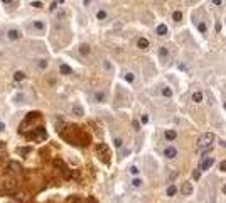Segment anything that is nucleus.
Masks as SVG:
<instances>
[{
  "instance_id": "obj_32",
  "label": "nucleus",
  "mask_w": 226,
  "mask_h": 203,
  "mask_svg": "<svg viewBox=\"0 0 226 203\" xmlns=\"http://www.w3.org/2000/svg\"><path fill=\"white\" fill-rule=\"evenodd\" d=\"M133 129H135V130H140V125H138V122H133Z\"/></svg>"
},
{
  "instance_id": "obj_14",
  "label": "nucleus",
  "mask_w": 226,
  "mask_h": 203,
  "mask_svg": "<svg viewBox=\"0 0 226 203\" xmlns=\"http://www.w3.org/2000/svg\"><path fill=\"white\" fill-rule=\"evenodd\" d=\"M155 32H157V36H167V26L166 24H159Z\"/></svg>"
},
{
  "instance_id": "obj_35",
  "label": "nucleus",
  "mask_w": 226,
  "mask_h": 203,
  "mask_svg": "<svg viewBox=\"0 0 226 203\" xmlns=\"http://www.w3.org/2000/svg\"><path fill=\"white\" fill-rule=\"evenodd\" d=\"M4 147H5V142L4 141H0V149H4Z\"/></svg>"
},
{
  "instance_id": "obj_11",
  "label": "nucleus",
  "mask_w": 226,
  "mask_h": 203,
  "mask_svg": "<svg viewBox=\"0 0 226 203\" xmlns=\"http://www.w3.org/2000/svg\"><path fill=\"white\" fill-rule=\"evenodd\" d=\"M137 46L140 49H149V46H150V43H149V39H145V37H140L138 41H137Z\"/></svg>"
},
{
  "instance_id": "obj_39",
  "label": "nucleus",
  "mask_w": 226,
  "mask_h": 203,
  "mask_svg": "<svg viewBox=\"0 0 226 203\" xmlns=\"http://www.w3.org/2000/svg\"><path fill=\"white\" fill-rule=\"evenodd\" d=\"M91 4V0H85V5H90Z\"/></svg>"
},
{
  "instance_id": "obj_31",
  "label": "nucleus",
  "mask_w": 226,
  "mask_h": 203,
  "mask_svg": "<svg viewBox=\"0 0 226 203\" xmlns=\"http://www.w3.org/2000/svg\"><path fill=\"white\" fill-rule=\"evenodd\" d=\"M32 7H36V9H41V7H42V4H41V2H32Z\"/></svg>"
},
{
  "instance_id": "obj_19",
  "label": "nucleus",
  "mask_w": 226,
  "mask_h": 203,
  "mask_svg": "<svg viewBox=\"0 0 226 203\" xmlns=\"http://www.w3.org/2000/svg\"><path fill=\"white\" fill-rule=\"evenodd\" d=\"M160 93H162V97H166V98H171V97H172V90L169 87H164Z\"/></svg>"
},
{
  "instance_id": "obj_22",
  "label": "nucleus",
  "mask_w": 226,
  "mask_h": 203,
  "mask_svg": "<svg viewBox=\"0 0 226 203\" xmlns=\"http://www.w3.org/2000/svg\"><path fill=\"white\" fill-rule=\"evenodd\" d=\"M172 19H174L175 22H181L182 21V12H181V10H175V12L172 14Z\"/></svg>"
},
{
  "instance_id": "obj_7",
  "label": "nucleus",
  "mask_w": 226,
  "mask_h": 203,
  "mask_svg": "<svg viewBox=\"0 0 226 203\" xmlns=\"http://www.w3.org/2000/svg\"><path fill=\"white\" fill-rule=\"evenodd\" d=\"M159 58H160L162 63H166V61L169 59V48H167V46H160V48H159Z\"/></svg>"
},
{
  "instance_id": "obj_26",
  "label": "nucleus",
  "mask_w": 226,
  "mask_h": 203,
  "mask_svg": "<svg viewBox=\"0 0 226 203\" xmlns=\"http://www.w3.org/2000/svg\"><path fill=\"white\" fill-rule=\"evenodd\" d=\"M138 173H140V169L137 168V166H132V168H130V174H133V176H138Z\"/></svg>"
},
{
  "instance_id": "obj_9",
  "label": "nucleus",
  "mask_w": 226,
  "mask_h": 203,
  "mask_svg": "<svg viewBox=\"0 0 226 203\" xmlns=\"http://www.w3.org/2000/svg\"><path fill=\"white\" fill-rule=\"evenodd\" d=\"M164 137H166V141H169V142H172L175 137H177V132H175L174 129H169V130H166L164 132Z\"/></svg>"
},
{
  "instance_id": "obj_3",
  "label": "nucleus",
  "mask_w": 226,
  "mask_h": 203,
  "mask_svg": "<svg viewBox=\"0 0 226 203\" xmlns=\"http://www.w3.org/2000/svg\"><path fill=\"white\" fill-rule=\"evenodd\" d=\"M46 22L44 21H32V24H30V29L36 30L37 34H44L46 32Z\"/></svg>"
},
{
  "instance_id": "obj_36",
  "label": "nucleus",
  "mask_w": 226,
  "mask_h": 203,
  "mask_svg": "<svg viewBox=\"0 0 226 203\" xmlns=\"http://www.w3.org/2000/svg\"><path fill=\"white\" fill-rule=\"evenodd\" d=\"M223 195H226V183L223 185Z\"/></svg>"
},
{
  "instance_id": "obj_21",
  "label": "nucleus",
  "mask_w": 226,
  "mask_h": 203,
  "mask_svg": "<svg viewBox=\"0 0 226 203\" xmlns=\"http://www.w3.org/2000/svg\"><path fill=\"white\" fill-rule=\"evenodd\" d=\"M47 66H49L47 59H39V61H37V68H39V69H46Z\"/></svg>"
},
{
  "instance_id": "obj_28",
  "label": "nucleus",
  "mask_w": 226,
  "mask_h": 203,
  "mask_svg": "<svg viewBox=\"0 0 226 203\" xmlns=\"http://www.w3.org/2000/svg\"><path fill=\"white\" fill-rule=\"evenodd\" d=\"M219 171L226 173V161H221V163H219Z\"/></svg>"
},
{
  "instance_id": "obj_37",
  "label": "nucleus",
  "mask_w": 226,
  "mask_h": 203,
  "mask_svg": "<svg viewBox=\"0 0 226 203\" xmlns=\"http://www.w3.org/2000/svg\"><path fill=\"white\" fill-rule=\"evenodd\" d=\"M2 130H5V125H4V124H0V132H2Z\"/></svg>"
},
{
  "instance_id": "obj_18",
  "label": "nucleus",
  "mask_w": 226,
  "mask_h": 203,
  "mask_svg": "<svg viewBox=\"0 0 226 203\" xmlns=\"http://www.w3.org/2000/svg\"><path fill=\"white\" fill-rule=\"evenodd\" d=\"M123 78H125V81H128V83H133V81H135V75H133L132 71H127Z\"/></svg>"
},
{
  "instance_id": "obj_34",
  "label": "nucleus",
  "mask_w": 226,
  "mask_h": 203,
  "mask_svg": "<svg viewBox=\"0 0 226 203\" xmlns=\"http://www.w3.org/2000/svg\"><path fill=\"white\" fill-rule=\"evenodd\" d=\"M19 152H22V154H27V152H29V149H26V147H24V149H19Z\"/></svg>"
},
{
  "instance_id": "obj_33",
  "label": "nucleus",
  "mask_w": 226,
  "mask_h": 203,
  "mask_svg": "<svg viewBox=\"0 0 226 203\" xmlns=\"http://www.w3.org/2000/svg\"><path fill=\"white\" fill-rule=\"evenodd\" d=\"M211 2H213L214 5H221L223 4V0H211Z\"/></svg>"
},
{
  "instance_id": "obj_17",
  "label": "nucleus",
  "mask_w": 226,
  "mask_h": 203,
  "mask_svg": "<svg viewBox=\"0 0 226 203\" xmlns=\"http://www.w3.org/2000/svg\"><path fill=\"white\" fill-rule=\"evenodd\" d=\"M130 183H132V186H133V188H140V186L144 185V181H142V178H137V176L133 178V179H132Z\"/></svg>"
},
{
  "instance_id": "obj_29",
  "label": "nucleus",
  "mask_w": 226,
  "mask_h": 203,
  "mask_svg": "<svg viewBox=\"0 0 226 203\" xmlns=\"http://www.w3.org/2000/svg\"><path fill=\"white\" fill-rule=\"evenodd\" d=\"M192 176H194V179H199V178H201V171H199V169H197V171H194V173H192Z\"/></svg>"
},
{
  "instance_id": "obj_6",
  "label": "nucleus",
  "mask_w": 226,
  "mask_h": 203,
  "mask_svg": "<svg viewBox=\"0 0 226 203\" xmlns=\"http://www.w3.org/2000/svg\"><path fill=\"white\" fill-rule=\"evenodd\" d=\"M164 156H166L167 159H174L175 156H177V149H175L174 146H167L166 149H164Z\"/></svg>"
},
{
  "instance_id": "obj_13",
  "label": "nucleus",
  "mask_w": 226,
  "mask_h": 203,
  "mask_svg": "<svg viewBox=\"0 0 226 203\" xmlns=\"http://www.w3.org/2000/svg\"><path fill=\"white\" fill-rule=\"evenodd\" d=\"M90 52H91V48L88 44H81V46H79V54H81V56H88Z\"/></svg>"
},
{
  "instance_id": "obj_16",
  "label": "nucleus",
  "mask_w": 226,
  "mask_h": 203,
  "mask_svg": "<svg viewBox=\"0 0 226 203\" xmlns=\"http://www.w3.org/2000/svg\"><path fill=\"white\" fill-rule=\"evenodd\" d=\"M83 107L81 105H74V107H73V115H76V117H81L83 115Z\"/></svg>"
},
{
  "instance_id": "obj_20",
  "label": "nucleus",
  "mask_w": 226,
  "mask_h": 203,
  "mask_svg": "<svg viewBox=\"0 0 226 203\" xmlns=\"http://www.w3.org/2000/svg\"><path fill=\"white\" fill-rule=\"evenodd\" d=\"M197 30H199L201 34H206V32H208V27H206L204 22H197Z\"/></svg>"
},
{
  "instance_id": "obj_24",
  "label": "nucleus",
  "mask_w": 226,
  "mask_h": 203,
  "mask_svg": "<svg viewBox=\"0 0 226 203\" xmlns=\"http://www.w3.org/2000/svg\"><path fill=\"white\" fill-rule=\"evenodd\" d=\"M24 78H26V75L22 73V71H17V73L14 75V80H15V81H22Z\"/></svg>"
},
{
  "instance_id": "obj_27",
  "label": "nucleus",
  "mask_w": 226,
  "mask_h": 203,
  "mask_svg": "<svg viewBox=\"0 0 226 203\" xmlns=\"http://www.w3.org/2000/svg\"><path fill=\"white\" fill-rule=\"evenodd\" d=\"M103 68L107 69V71H111V69H113V66L110 65V61H103Z\"/></svg>"
},
{
  "instance_id": "obj_4",
  "label": "nucleus",
  "mask_w": 226,
  "mask_h": 203,
  "mask_svg": "<svg viewBox=\"0 0 226 203\" xmlns=\"http://www.w3.org/2000/svg\"><path fill=\"white\" fill-rule=\"evenodd\" d=\"M20 37H22V32L17 27H10V29L7 30V39H9V41H19Z\"/></svg>"
},
{
  "instance_id": "obj_5",
  "label": "nucleus",
  "mask_w": 226,
  "mask_h": 203,
  "mask_svg": "<svg viewBox=\"0 0 226 203\" xmlns=\"http://www.w3.org/2000/svg\"><path fill=\"white\" fill-rule=\"evenodd\" d=\"M192 191H194V188H192V185L189 181H184L182 186H181V193L184 195V196H189V195H192Z\"/></svg>"
},
{
  "instance_id": "obj_38",
  "label": "nucleus",
  "mask_w": 226,
  "mask_h": 203,
  "mask_svg": "<svg viewBox=\"0 0 226 203\" xmlns=\"http://www.w3.org/2000/svg\"><path fill=\"white\" fill-rule=\"evenodd\" d=\"M4 4H12V0H2Z\"/></svg>"
},
{
  "instance_id": "obj_23",
  "label": "nucleus",
  "mask_w": 226,
  "mask_h": 203,
  "mask_svg": "<svg viewBox=\"0 0 226 203\" xmlns=\"http://www.w3.org/2000/svg\"><path fill=\"white\" fill-rule=\"evenodd\" d=\"M166 193H167V196H174V195L177 193V188H175L174 185H171L169 188H167V191H166Z\"/></svg>"
},
{
  "instance_id": "obj_15",
  "label": "nucleus",
  "mask_w": 226,
  "mask_h": 203,
  "mask_svg": "<svg viewBox=\"0 0 226 203\" xmlns=\"http://www.w3.org/2000/svg\"><path fill=\"white\" fill-rule=\"evenodd\" d=\"M107 17H108V14L105 9H100L98 12H96V19H98V21H107Z\"/></svg>"
},
{
  "instance_id": "obj_1",
  "label": "nucleus",
  "mask_w": 226,
  "mask_h": 203,
  "mask_svg": "<svg viewBox=\"0 0 226 203\" xmlns=\"http://www.w3.org/2000/svg\"><path fill=\"white\" fill-rule=\"evenodd\" d=\"M214 134H211V132H206V134H203L199 137V141H197V151L201 152V154H206L208 151H211V147H213V142H214Z\"/></svg>"
},
{
  "instance_id": "obj_8",
  "label": "nucleus",
  "mask_w": 226,
  "mask_h": 203,
  "mask_svg": "<svg viewBox=\"0 0 226 203\" xmlns=\"http://www.w3.org/2000/svg\"><path fill=\"white\" fill-rule=\"evenodd\" d=\"M94 102L96 103H103V102H107V93L105 91H101V90H98V91H94Z\"/></svg>"
},
{
  "instance_id": "obj_2",
  "label": "nucleus",
  "mask_w": 226,
  "mask_h": 203,
  "mask_svg": "<svg viewBox=\"0 0 226 203\" xmlns=\"http://www.w3.org/2000/svg\"><path fill=\"white\" fill-rule=\"evenodd\" d=\"M214 164V157L213 156H209V157H203L199 163V166H197V169L199 171H208V169H211V166Z\"/></svg>"
},
{
  "instance_id": "obj_25",
  "label": "nucleus",
  "mask_w": 226,
  "mask_h": 203,
  "mask_svg": "<svg viewBox=\"0 0 226 203\" xmlns=\"http://www.w3.org/2000/svg\"><path fill=\"white\" fill-rule=\"evenodd\" d=\"M113 144H115V147H116V149H120V147L123 146V139L115 137V139H113Z\"/></svg>"
},
{
  "instance_id": "obj_30",
  "label": "nucleus",
  "mask_w": 226,
  "mask_h": 203,
  "mask_svg": "<svg viewBox=\"0 0 226 203\" xmlns=\"http://www.w3.org/2000/svg\"><path fill=\"white\" fill-rule=\"evenodd\" d=\"M140 122H142V124H147V122H149V117H147V115H142V117H140Z\"/></svg>"
},
{
  "instance_id": "obj_41",
  "label": "nucleus",
  "mask_w": 226,
  "mask_h": 203,
  "mask_svg": "<svg viewBox=\"0 0 226 203\" xmlns=\"http://www.w3.org/2000/svg\"><path fill=\"white\" fill-rule=\"evenodd\" d=\"M223 107H224V110H226V102H224V103H223Z\"/></svg>"
},
{
  "instance_id": "obj_40",
  "label": "nucleus",
  "mask_w": 226,
  "mask_h": 203,
  "mask_svg": "<svg viewBox=\"0 0 226 203\" xmlns=\"http://www.w3.org/2000/svg\"><path fill=\"white\" fill-rule=\"evenodd\" d=\"M221 146H223V147H226V141H223V142H221Z\"/></svg>"
},
{
  "instance_id": "obj_10",
  "label": "nucleus",
  "mask_w": 226,
  "mask_h": 203,
  "mask_svg": "<svg viewBox=\"0 0 226 203\" xmlns=\"http://www.w3.org/2000/svg\"><path fill=\"white\" fill-rule=\"evenodd\" d=\"M192 102H194V103H201V102H203V100H204V95H203V91L201 90H197V91H194V93H192Z\"/></svg>"
},
{
  "instance_id": "obj_12",
  "label": "nucleus",
  "mask_w": 226,
  "mask_h": 203,
  "mask_svg": "<svg viewBox=\"0 0 226 203\" xmlns=\"http://www.w3.org/2000/svg\"><path fill=\"white\" fill-rule=\"evenodd\" d=\"M59 73H61V75H66V76H68V75H73V69L69 68L68 65H64V63H63V65L59 66Z\"/></svg>"
}]
</instances>
